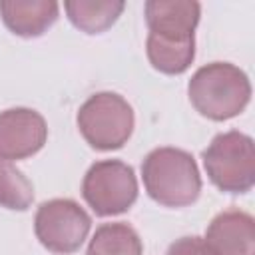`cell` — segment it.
Here are the masks:
<instances>
[{
	"instance_id": "6da1fadb",
	"label": "cell",
	"mask_w": 255,
	"mask_h": 255,
	"mask_svg": "<svg viewBox=\"0 0 255 255\" xmlns=\"http://www.w3.org/2000/svg\"><path fill=\"white\" fill-rule=\"evenodd\" d=\"M187 96L195 112L203 118L225 122L247 108L251 100V82L239 66L229 62H211L191 76Z\"/></svg>"
},
{
	"instance_id": "7a4b0ae2",
	"label": "cell",
	"mask_w": 255,
	"mask_h": 255,
	"mask_svg": "<svg viewBox=\"0 0 255 255\" xmlns=\"http://www.w3.org/2000/svg\"><path fill=\"white\" fill-rule=\"evenodd\" d=\"M147 195L163 207H187L201 193V175L193 155L179 147H155L141 161Z\"/></svg>"
},
{
	"instance_id": "3957f363",
	"label": "cell",
	"mask_w": 255,
	"mask_h": 255,
	"mask_svg": "<svg viewBox=\"0 0 255 255\" xmlns=\"http://www.w3.org/2000/svg\"><path fill=\"white\" fill-rule=\"evenodd\" d=\"M201 159L211 183L225 193H247L255 185V145L243 131L217 133Z\"/></svg>"
},
{
	"instance_id": "277c9868",
	"label": "cell",
	"mask_w": 255,
	"mask_h": 255,
	"mask_svg": "<svg viewBox=\"0 0 255 255\" xmlns=\"http://www.w3.org/2000/svg\"><path fill=\"white\" fill-rule=\"evenodd\" d=\"M76 124L94 149L112 151L128 143L135 118L126 98L116 92H98L80 106Z\"/></svg>"
},
{
	"instance_id": "5b68a950",
	"label": "cell",
	"mask_w": 255,
	"mask_h": 255,
	"mask_svg": "<svg viewBox=\"0 0 255 255\" xmlns=\"http://www.w3.org/2000/svg\"><path fill=\"white\" fill-rule=\"evenodd\" d=\"M82 195L100 217L126 213L137 199V177L133 167L120 159L92 163L82 181Z\"/></svg>"
},
{
	"instance_id": "8992f818",
	"label": "cell",
	"mask_w": 255,
	"mask_h": 255,
	"mask_svg": "<svg viewBox=\"0 0 255 255\" xmlns=\"http://www.w3.org/2000/svg\"><path fill=\"white\" fill-rule=\"evenodd\" d=\"M92 227L86 209L68 197L44 201L34 215V233L52 253H74L82 247Z\"/></svg>"
},
{
	"instance_id": "52a82bcc",
	"label": "cell",
	"mask_w": 255,
	"mask_h": 255,
	"mask_svg": "<svg viewBox=\"0 0 255 255\" xmlns=\"http://www.w3.org/2000/svg\"><path fill=\"white\" fill-rule=\"evenodd\" d=\"M48 139V126L42 114L30 108L0 112V157L8 161L26 159L38 153Z\"/></svg>"
},
{
	"instance_id": "ba28073f",
	"label": "cell",
	"mask_w": 255,
	"mask_h": 255,
	"mask_svg": "<svg viewBox=\"0 0 255 255\" xmlns=\"http://www.w3.org/2000/svg\"><path fill=\"white\" fill-rule=\"evenodd\" d=\"M211 255H255V221L241 209L215 215L203 237Z\"/></svg>"
},
{
	"instance_id": "9c48e42d",
	"label": "cell",
	"mask_w": 255,
	"mask_h": 255,
	"mask_svg": "<svg viewBox=\"0 0 255 255\" xmlns=\"http://www.w3.org/2000/svg\"><path fill=\"white\" fill-rule=\"evenodd\" d=\"M60 14L54 0H0V18L4 26L22 38L42 36Z\"/></svg>"
},
{
	"instance_id": "30bf717a",
	"label": "cell",
	"mask_w": 255,
	"mask_h": 255,
	"mask_svg": "<svg viewBox=\"0 0 255 255\" xmlns=\"http://www.w3.org/2000/svg\"><path fill=\"white\" fill-rule=\"evenodd\" d=\"M143 16L149 32L169 36H195L201 6L193 0H147Z\"/></svg>"
},
{
	"instance_id": "8fae6325",
	"label": "cell",
	"mask_w": 255,
	"mask_h": 255,
	"mask_svg": "<svg viewBox=\"0 0 255 255\" xmlns=\"http://www.w3.org/2000/svg\"><path fill=\"white\" fill-rule=\"evenodd\" d=\"M149 64L167 76L183 74L195 58V36H169L149 32L145 40Z\"/></svg>"
},
{
	"instance_id": "7c38bea8",
	"label": "cell",
	"mask_w": 255,
	"mask_h": 255,
	"mask_svg": "<svg viewBox=\"0 0 255 255\" xmlns=\"http://www.w3.org/2000/svg\"><path fill=\"white\" fill-rule=\"evenodd\" d=\"M122 0H66L64 10L68 20L86 34H102L116 24L124 12Z\"/></svg>"
},
{
	"instance_id": "4fadbf2b",
	"label": "cell",
	"mask_w": 255,
	"mask_h": 255,
	"mask_svg": "<svg viewBox=\"0 0 255 255\" xmlns=\"http://www.w3.org/2000/svg\"><path fill=\"white\" fill-rule=\"evenodd\" d=\"M86 255H143V243L128 223H104L92 235Z\"/></svg>"
},
{
	"instance_id": "5bb4252c",
	"label": "cell",
	"mask_w": 255,
	"mask_h": 255,
	"mask_svg": "<svg viewBox=\"0 0 255 255\" xmlns=\"http://www.w3.org/2000/svg\"><path fill=\"white\" fill-rule=\"evenodd\" d=\"M34 201L30 179L8 159L0 157V207L26 211Z\"/></svg>"
},
{
	"instance_id": "9a60e30c",
	"label": "cell",
	"mask_w": 255,
	"mask_h": 255,
	"mask_svg": "<svg viewBox=\"0 0 255 255\" xmlns=\"http://www.w3.org/2000/svg\"><path fill=\"white\" fill-rule=\"evenodd\" d=\"M165 255H211L203 237L197 235H189V237H179L175 239L169 247Z\"/></svg>"
}]
</instances>
